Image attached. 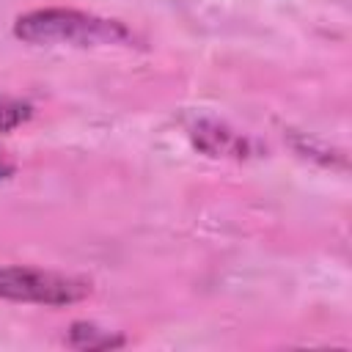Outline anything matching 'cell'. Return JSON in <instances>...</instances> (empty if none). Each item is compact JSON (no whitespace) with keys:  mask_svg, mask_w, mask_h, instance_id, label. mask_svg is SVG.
<instances>
[{"mask_svg":"<svg viewBox=\"0 0 352 352\" xmlns=\"http://www.w3.org/2000/svg\"><path fill=\"white\" fill-rule=\"evenodd\" d=\"M14 36L30 44H72V47H99V44H129L132 33L124 22L96 16L77 8H36L14 22Z\"/></svg>","mask_w":352,"mask_h":352,"instance_id":"obj_1","label":"cell"},{"mask_svg":"<svg viewBox=\"0 0 352 352\" xmlns=\"http://www.w3.org/2000/svg\"><path fill=\"white\" fill-rule=\"evenodd\" d=\"M91 294V283L33 267L0 264V300L36 305H72Z\"/></svg>","mask_w":352,"mask_h":352,"instance_id":"obj_2","label":"cell"},{"mask_svg":"<svg viewBox=\"0 0 352 352\" xmlns=\"http://www.w3.org/2000/svg\"><path fill=\"white\" fill-rule=\"evenodd\" d=\"M198 138H212V143H201V148L209 151V154H214V157H220V154H242L245 151V140L239 135L217 126V124H209V126L201 124V126H195V140Z\"/></svg>","mask_w":352,"mask_h":352,"instance_id":"obj_3","label":"cell"},{"mask_svg":"<svg viewBox=\"0 0 352 352\" xmlns=\"http://www.w3.org/2000/svg\"><path fill=\"white\" fill-rule=\"evenodd\" d=\"M69 344L80 346V349H104V346H121L124 338L113 336L110 330H102L91 322H74L72 333H69Z\"/></svg>","mask_w":352,"mask_h":352,"instance_id":"obj_4","label":"cell"},{"mask_svg":"<svg viewBox=\"0 0 352 352\" xmlns=\"http://www.w3.org/2000/svg\"><path fill=\"white\" fill-rule=\"evenodd\" d=\"M30 104L11 99V96H0V132H11L19 124H25L30 118Z\"/></svg>","mask_w":352,"mask_h":352,"instance_id":"obj_5","label":"cell"},{"mask_svg":"<svg viewBox=\"0 0 352 352\" xmlns=\"http://www.w3.org/2000/svg\"><path fill=\"white\" fill-rule=\"evenodd\" d=\"M14 170H16V165L8 160V154L0 148V182H6L8 176H14Z\"/></svg>","mask_w":352,"mask_h":352,"instance_id":"obj_6","label":"cell"}]
</instances>
